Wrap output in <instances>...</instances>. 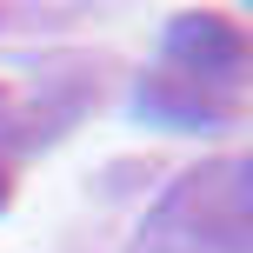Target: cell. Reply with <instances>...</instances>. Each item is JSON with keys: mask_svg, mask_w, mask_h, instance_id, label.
<instances>
[{"mask_svg": "<svg viewBox=\"0 0 253 253\" xmlns=\"http://www.w3.org/2000/svg\"><path fill=\"white\" fill-rule=\"evenodd\" d=\"M253 167L207 160L147 213L140 253H253Z\"/></svg>", "mask_w": 253, "mask_h": 253, "instance_id": "1", "label": "cell"}, {"mask_svg": "<svg viewBox=\"0 0 253 253\" xmlns=\"http://www.w3.org/2000/svg\"><path fill=\"white\" fill-rule=\"evenodd\" d=\"M167 74L233 100V87L247 80V34L227 13H180L167 34Z\"/></svg>", "mask_w": 253, "mask_h": 253, "instance_id": "2", "label": "cell"}, {"mask_svg": "<svg viewBox=\"0 0 253 253\" xmlns=\"http://www.w3.org/2000/svg\"><path fill=\"white\" fill-rule=\"evenodd\" d=\"M13 200V187H7V167H0V207H7Z\"/></svg>", "mask_w": 253, "mask_h": 253, "instance_id": "3", "label": "cell"}]
</instances>
